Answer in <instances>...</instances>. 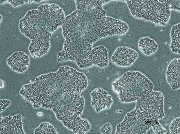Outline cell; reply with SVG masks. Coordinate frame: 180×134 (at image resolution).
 <instances>
[{
	"label": "cell",
	"instance_id": "1",
	"mask_svg": "<svg viewBox=\"0 0 180 134\" xmlns=\"http://www.w3.org/2000/svg\"><path fill=\"white\" fill-rule=\"evenodd\" d=\"M112 85L121 102H136V107L145 113L164 102L162 93L154 91L153 83L140 71L126 72Z\"/></svg>",
	"mask_w": 180,
	"mask_h": 134
},
{
	"label": "cell",
	"instance_id": "2",
	"mask_svg": "<svg viewBox=\"0 0 180 134\" xmlns=\"http://www.w3.org/2000/svg\"><path fill=\"white\" fill-rule=\"evenodd\" d=\"M131 15L137 19L165 26L171 16V0L125 1Z\"/></svg>",
	"mask_w": 180,
	"mask_h": 134
},
{
	"label": "cell",
	"instance_id": "3",
	"mask_svg": "<svg viewBox=\"0 0 180 134\" xmlns=\"http://www.w3.org/2000/svg\"><path fill=\"white\" fill-rule=\"evenodd\" d=\"M155 121L149 119L140 109L135 107L117 125L115 134H146Z\"/></svg>",
	"mask_w": 180,
	"mask_h": 134
},
{
	"label": "cell",
	"instance_id": "4",
	"mask_svg": "<svg viewBox=\"0 0 180 134\" xmlns=\"http://www.w3.org/2000/svg\"><path fill=\"white\" fill-rule=\"evenodd\" d=\"M138 58V54L133 49L128 47L120 46L112 55L111 61L117 66L127 67L132 66Z\"/></svg>",
	"mask_w": 180,
	"mask_h": 134
},
{
	"label": "cell",
	"instance_id": "5",
	"mask_svg": "<svg viewBox=\"0 0 180 134\" xmlns=\"http://www.w3.org/2000/svg\"><path fill=\"white\" fill-rule=\"evenodd\" d=\"M91 105L99 113L111 107L113 103L112 96L107 91L97 88L91 92Z\"/></svg>",
	"mask_w": 180,
	"mask_h": 134
},
{
	"label": "cell",
	"instance_id": "6",
	"mask_svg": "<svg viewBox=\"0 0 180 134\" xmlns=\"http://www.w3.org/2000/svg\"><path fill=\"white\" fill-rule=\"evenodd\" d=\"M180 58H175L170 62L166 72V80L173 90L180 88Z\"/></svg>",
	"mask_w": 180,
	"mask_h": 134
},
{
	"label": "cell",
	"instance_id": "7",
	"mask_svg": "<svg viewBox=\"0 0 180 134\" xmlns=\"http://www.w3.org/2000/svg\"><path fill=\"white\" fill-rule=\"evenodd\" d=\"M138 48L143 54L150 56L157 51L158 44L155 40L149 37H142L138 41Z\"/></svg>",
	"mask_w": 180,
	"mask_h": 134
},
{
	"label": "cell",
	"instance_id": "8",
	"mask_svg": "<svg viewBox=\"0 0 180 134\" xmlns=\"http://www.w3.org/2000/svg\"><path fill=\"white\" fill-rule=\"evenodd\" d=\"M171 42L170 48L172 53L179 54L180 53V23L172 26L171 30Z\"/></svg>",
	"mask_w": 180,
	"mask_h": 134
},
{
	"label": "cell",
	"instance_id": "9",
	"mask_svg": "<svg viewBox=\"0 0 180 134\" xmlns=\"http://www.w3.org/2000/svg\"><path fill=\"white\" fill-rule=\"evenodd\" d=\"M170 134H179L180 133V118H176L171 122L169 127Z\"/></svg>",
	"mask_w": 180,
	"mask_h": 134
},
{
	"label": "cell",
	"instance_id": "10",
	"mask_svg": "<svg viewBox=\"0 0 180 134\" xmlns=\"http://www.w3.org/2000/svg\"><path fill=\"white\" fill-rule=\"evenodd\" d=\"M154 132L157 134H164L167 133V130L163 127L158 121H155L151 126Z\"/></svg>",
	"mask_w": 180,
	"mask_h": 134
},
{
	"label": "cell",
	"instance_id": "11",
	"mask_svg": "<svg viewBox=\"0 0 180 134\" xmlns=\"http://www.w3.org/2000/svg\"><path fill=\"white\" fill-rule=\"evenodd\" d=\"M100 131L103 134H111L112 131V125L109 123H107L100 128Z\"/></svg>",
	"mask_w": 180,
	"mask_h": 134
},
{
	"label": "cell",
	"instance_id": "12",
	"mask_svg": "<svg viewBox=\"0 0 180 134\" xmlns=\"http://www.w3.org/2000/svg\"><path fill=\"white\" fill-rule=\"evenodd\" d=\"M170 6L171 10H176L180 12V0H171Z\"/></svg>",
	"mask_w": 180,
	"mask_h": 134
},
{
	"label": "cell",
	"instance_id": "13",
	"mask_svg": "<svg viewBox=\"0 0 180 134\" xmlns=\"http://www.w3.org/2000/svg\"><path fill=\"white\" fill-rule=\"evenodd\" d=\"M0 83H1V85H0V87L1 88H2L3 87H4V82L2 81V80H1V82H0Z\"/></svg>",
	"mask_w": 180,
	"mask_h": 134
},
{
	"label": "cell",
	"instance_id": "14",
	"mask_svg": "<svg viewBox=\"0 0 180 134\" xmlns=\"http://www.w3.org/2000/svg\"><path fill=\"white\" fill-rule=\"evenodd\" d=\"M8 1H2V0H1V1H0V3H1V4H2V3H5V2H7Z\"/></svg>",
	"mask_w": 180,
	"mask_h": 134
},
{
	"label": "cell",
	"instance_id": "15",
	"mask_svg": "<svg viewBox=\"0 0 180 134\" xmlns=\"http://www.w3.org/2000/svg\"><path fill=\"white\" fill-rule=\"evenodd\" d=\"M41 1V0H40V1H37V0H34V2H35V3H39V2H40L41 1Z\"/></svg>",
	"mask_w": 180,
	"mask_h": 134
},
{
	"label": "cell",
	"instance_id": "16",
	"mask_svg": "<svg viewBox=\"0 0 180 134\" xmlns=\"http://www.w3.org/2000/svg\"><path fill=\"white\" fill-rule=\"evenodd\" d=\"M40 106L39 104H37L35 106V108H39Z\"/></svg>",
	"mask_w": 180,
	"mask_h": 134
},
{
	"label": "cell",
	"instance_id": "17",
	"mask_svg": "<svg viewBox=\"0 0 180 134\" xmlns=\"http://www.w3.org/2000/svg\"><path fill=\"white\" fill-rule=\"evenodd\" d=\"M35 9H32V10H31V11H32V15H34V13H35Z\"/></svg>",
	"mask_w": 180,
	"mask_h": 134
},
{
	"label": "cell",
	"instance_id": "18",
	"mask_svg": "<svg viewBox=\"0 0 180 134\" xmlns=\"http://www.w3.org/2000/svg\"><path fill=\"white\" fill-rule=\"evenodd\" d=\"M27 13H28V15H31V13H32V11H31V10H30V11H28Z\"/></svg>",
	"mask_w": 180,
	"mask_h": 134
},
{
	"label": "cell",
	"instance_id": "19",
	"mask_svg": "<svg viewBox=\"0 0 180 134\" xmlns=\"http://www.w3.org/2000/svg\"><path fill=\"white\" fill-rule=\"evenodd\" d=\"M57 28H58V27H56V26H55L54 27V31H55V30H57Z\"/></svg>",
	"mask_w": 180,
	"mask_h": 134
},
{
	"label": "cell",
	"instance_id": "20",
	"mask_svg": "<svg viewBox=\"0 0 180 134\" xmlns=\"http://www.w3.org/2000/svg\"><path fill=\"white\" fill-rule=\"evenodd\" d=\"M0 18H1V19H0V21L1 22V20H2V15H0Z\"/></svg>",
	"mask_w": 180,
	"mask_h": 134
},
{
	"label": "cell",
	"instance_id": "21",
	"mask_svg": "<svg viewBox=\"0 0 180 134\" xmlns=\"http://www.w3.org/2000/svg\"><path fill=\"white\" fill-rule=\"evenodd\" d=\"M29 1H28V0H27V1H24V3H29Z\"/></svg>",
	"mask_w": 180,
	"mask_h": 134
},
{
	"label": "cell",
	"instance_id": "22",
	"mask_svg": "<svg viewBox=\"0 0 180 134\" xmlns=\"http://www.w3.org/2000/svg\"><path fill=\"white\" fill-rule=\"evenodd\" d=\"M36 105V104H33V107L35 108Z\"/></svg>",
	"mask_w": 180,
	"mask_h": 134
}]
</instances>
